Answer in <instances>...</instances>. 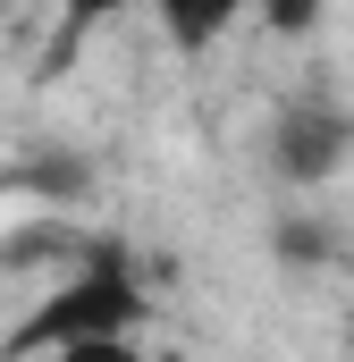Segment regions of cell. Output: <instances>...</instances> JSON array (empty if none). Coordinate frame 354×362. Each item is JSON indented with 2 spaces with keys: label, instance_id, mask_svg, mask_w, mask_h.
I'll return each mask as SVG.
<instances>
[{
  "label": "cell",
  "instance_id": "obj_3",
  "mask_svg": "<svg viewBox=\"0 0 354 362\" xmlns=\"http://www.w3.org/2000/svg\"><path fill=\"white\" fill-rule=\"evenodd\" d=\"M338 144H346L338 118H295V127L278 135V169H287V177H329V169H338Z\"/></svg>",
  "mask_w": 354,
  "mask_h": 362
},
{
  "label": "cell",
  "instance_id": "obj_4",
  "mask_svg": "<svg viewBox=\"0 0 354 362\" xmlns=\"http://www.w3.org/2000/svg\"><path fill=\"white\" fill-rule=\"evenodd\" d=\"M51 362H144L135 337H76V346H59Z\"/></svg>",
  "mask_w": 354,
  "mask_h": 362
},
{
  "label": "cell",
  "instance_id": "obj_1",
  "mask_svg": "<svg viewBox=\"0 0 354 362\" xmlns=\"http://www.w3.org/2000/svg\"><path fill=\"white\" fill-rule=\"evenodd\" d=\"M135 320H144L135 270H127L118 253H93L59 295H42V303L25 312V329L8 337V354H59V346H76V337H135Z\"/></svg>",
  "mask_w": 354,
  "mask_h": 362
},
{
  "label": "cell",
  "instance_id": "obj_2",
  "mask_svg": "<svg viewBox=\"0 0 354 362\" xmlns=\"http://www.w3.org/2000/svg\"><path fill=\"white\" fill-rule=\"evenodd\" d=\"M152 17H161V34H169L177 51H211L245 17V0H152Z\"/></svg>",
  "mask_w": 354,
  "mask_h": 362
},
{
  "label": "cell",
  "instance_id": "obj_5",
  "mask_svg": "<svg viewBox=\"0 0 354 362\" xmlns=\"http://www.w3.org/2000/svg\"><path fill=\"white\" fill-rule=\"evenodd\" d=\"M262 17H270V34H287V42H295V34H312V25H321V0H262Z\"/></svg>",
  "mask_w": 354,
  "mask_h": 362
},
{
  "label": "cell",
  "instance_id": "obj_6",
  "mask_svg": "<svg viewBox=\"0 0 354 362\" xmlns=\"http://www.w3.org/2000/svg\"><path fill=\"white\" fill-rule=\"evenodd\" d=\"M127 8H152V0H68V25L85 34V25H101V17H127Z\"/></svg>",
  "mask_w": 354,
  "mask_h": 362
}]
</instances>
